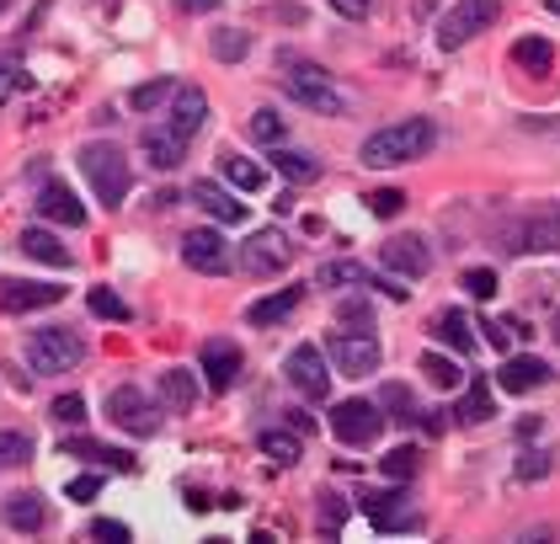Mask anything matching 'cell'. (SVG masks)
<instances>
[{
	"mask_svg": "<svg viewBox=\"0 0 560 544\" xmlns=\"http://www.w3.org/2000/svg\"><path fill=\"white\" fill-rule=\"evenodd\" d=\"M437 139V128L428 118H411V123H395V128H379L364 139V150H358V161L364 166H406V161H417V155H428Z\"/></svg>",
	"mask_w": 560,
	"mask_h": 544,
	"instance_id": "1",
	"label": "cell"
},
{
	"mask_svg": "<svg viewBox=\"0 0 560 544\" xmlns=\"http://www.w3.org/2000/svg\"><path fill=\"white\" fill-rule=\"evenodd\" d=\"M80 172L91 181V192L107 203V208H118L128 198V161L118 144H107V139H91V144H80Z\"/></svg>",
	"mask_w": 560,
	"mask_h": 544,
	"instance_id": "2",
	"label": "cell"
},
{
	"mask_svg": "<svg viewBox=\"0 0 560 544\" xmlns=\"http://www.w3.org/2000/svg\"><path fill=\"white\" fill-rule=\"evenodd\" d=\"M497 16H501V0H454L448 16L437 22V49H464L470 38L497 27Z\"/></svg>",
	"mask_w": 560,
	"mask_h": 544,
	"instance_id": "3",
	"label": "cell"
},
{
	"mask_svg": "<svg viewBox=\"0 0 560 544\" xmlns=\"http://www.w3.org/2000/svg\"><path fill=\"white\" fill-rule=\"evenodd\" d=\"M80 358H86V347H80V337L64 331V326H38V331L27 337V363H33L38 374H69Z\"/></svg>",
	"mask_w": 560,
	"mask_h": 544,
	"instance_id": "4",
	"label": "cell"
},
{
	"mask_svg": "<svg viewBox=\"0 0 560 544\" xmlns=\"http://www.w3.org/2000/svg\"><path fill=\"white\" fill-rule=\"evenodd\" d=\"M289 256H294V245L283 230H256L246 245H241V267L256 273V278H272V273H283L289 267Z\"/></svg>",
	"mask_w": 560,
	"mask_h": 544,
	"instance_id": "5",
	"label": "cell"
},
{
	"mask_svg": "<svg viewBox=\"0 0 560 544\" xmlns=\"http://www.w3.org/2000/svg\"><path fill=\"white\" fill-rule=\"evenodd\" d=\"M198 368H203L208 390H214V395H225V390H230V384L241 379L246 358H241V347H236V342L214 337V342H203V353H198Z\"/></svg>",
	"mask_w": 560,
	"mask_h": 544,
	"instance_id": "6",
	"label": "cell"
},
{
	"mask_svg": "<svg viewBox=\"0 0 560 544\" xmlns=\"http://www.w3.org/2000/svg\"><path fill=\"white\" fill-rule=\"evenodd\" d=\"M326 358L336 363L342 374H369V368H379V342H373L369 331H336L331 342H326Z\"/></svg>",
	"mask_w": 560,
	"mask_h": 544,
	"instance_id": "7",
	"label": "cell"
},
{
	"mask_svg": "<svg viewBox=\"0 0 560 544\" xmlns=\"http://www.w3.org/2000/svg\"><path fill=\"white\" fill-rule=\"evenodd\" d=\"M107 417L133 432V438H150L155 432V406L144 401V390H133V384H118V390H107Z\"/></svg>",
	"mask_w": 560,
	"mask_h": 544,
	"instance_id": "8",
	"label": "cell"
},
{
	"mask_svg": "<svg viewBox=\"0 0 560 544\" xmlns=\"http://www.w3.org/2000/svg\"><path fill=\"white\" fill-rule=\"evenodd\" d=\"M331 432H336L342 443H373V438L384 432V417H379L373 401H342V406L331 412Z\"/></svg>",
	"mask_w": 560,
	"mask_h": 544,
	"instance_id": "9",
	"label": "cell"
},
{
	"mask_svg": "<svg viewBox=\"0 0 560 544\" xmlns=\"http://www.w3.org/2000/svg\"><path fill=\"white\" fill-rule=\"evenodd\" d=\"M289 91H294L305 107L326 113V118H336V113H342V97L331 91L326 69H315V64H294V69H289Z\"/></svg>",
	"mask_w": 560,
	"mask_h": 544,
	"instance_id": "10",
	"label": "cell"
},
{
	"mask_svg": "<svg viewBox=\"0 0 560 544\" xmlns=\"http://www.w3.org/2000/svg\"><path fill=\"white\" fill-rule=\"evenodd\" d=\"M182 262L192 273L219 278V273H230V245L219 241V230H192V236H182Z\"/></svg>",
	"mask_w": 560,
	"mask_h": 544,
	"instance_id": "11",
	"label": "cell"
},
{
	"mask_svg": "<svg viewBox=\"0 0 560 544\" xmlns=\"http://www.w3.org/2000/svg\"><path fill=\"white\" fill-rule=\"evenodd\" d=\"M289 379H294L310 401H326V390H331L326 353H320V347H310V342H305V347H294V353H289Z\"/></svg>",
	"mask_w": 560,
	"mask_h": 544,
	"instance_id": "12",
	"label": "cell"
},
{
	"mask_svg": "<svg viewBox=\"0 0 560 544\" xmlns=\"http://www.w3.org/2000/svg\"><path fill=\"white\" fill-rule=\"evenodd\" d=\"M379 256H384V267L400 273V278H422V273L433 267V251H428L422 236H395V241H384Z\"/></svg>",
	"mask_w": 560,
	"mask_h": 544,
	"instance_id": "13",
	"label": "cell"
},
{
	"mask_svg": "<svg viewBox=\"0 0 560 544\" xmlns=\"http://www.w3.org/2000/svg\"><path fill=\"white\" fill-rule=\"evenodd\" d=\"M364 513H369V523L379 534H400V529L417 523V518L406 513V496H400V491H369V496H364Z\"/></svg>",
	"mask_w": 560,
	"mask_h": 544,
	"instance_id": "14",
	"label": "cell"
},
{
	"mask_svg": "<svg viewBox=\"0 0 560 544\" xmlns=\"http://www.w3.org/2000/svg\"><path fill=\"white\" fill-rule=\"evenodd\" d=\"M144 155H150V166H161V172H177L187 155V139L171 128V123H150L144 128Z\"/></svg>",
	"mask_w": 560,
	"mask_h": 544,
	"instance_id": "15",
	"label": "cell"
},
{
	"mask_svg": "<svg viewBox=\"0 0 560 544\" xmlns=\"http://www.w3.org/2000/svg\"><path fill=\"white\" fill-rule=\"evenodd\" d=\"M38 214L43 219H54V225H86V203L64 187V181H43V192H38Z\"/></svg>",
	"mask_w": 560,
	"mask_h": 544,
	"instance_id": "16",
	"label": "cell"
},
{
	"mask_svg": "<svg viewBox=\"0 0 560 544\" xmlns=\"http://www.w3.org/2000/svg\"><path fill=\"white\" fill-rule=\"evenodd\" d=\"M497 384L507 395H529V390H539V384H550V368L539 358H529V353H518V358H507L497 368Z\"/></svg>",
	"mask_w": 560,
	"mask_h": 544,
	"instance_id": "17",
	"label": "cell"
},
{
	"mask_svg": "<svg viewBox=\"0 0 560 544\" xmlns=\"http://www.w3.org/2000/svg\"><path fill=\"white\" fill-rule=\"evenodd\" d=\"M64 300V283H22V278H5L0 283V304L5 309H49Z\"/></svg>",
	"mask_w": 560,
	"mask_h": 544,
	"instance_id": "18",
	"label": "cell"
},
{
	"mask_svg": "<svg viewBox=\"0 0 560 544\" xmlns=\"http://www.w3.org/2000/svg\"><path fill=\"white\" fill-rule=\"evenodd\" d=\"M192 198H198V208H203L208 219H219V225H246V203H241V198H230L219 181H198V187H192Z\"/></svg>",
	"mask_w": 560,
	"mask_h": 544,
	"instance_id": "19",
	"label": "cell"
},
{
	"mask_svg": "<svg viewBox=\"0 0 560 544\" xmlns=\"http://www.w3.org/2000/svg\"><path fill=\"white\" fill-rule=\"evenodd\" d=\"M203 118H208V97H203L198 86H177V91H171V118L166 123H171L182 139H192V134L203 128Z\"/></svg>",
	"mask_w": 560,
	"mask_h": 544,
	"instance_id": "20",
	"label": "cell"
},
{
	"mask_svg": "<svg viewBox=\"0 0 560 544\" xmlns=\"http://www.w3.org/2000/svg\"><path fill=\"white\" fill-rule=\"evenodd\" d=\"M5 523H11L16 534H38V529L49 523V507H43V496H33V491H16V496L5 502Z\"/></svg>",
	"mask_w": 560,
	"mask_h": 544,
	"instance_id": "21",
	"label": "cell"
},
{
	"mask_svg": "<svg viewBox=\"0 0 560 544\" xmlns=\"http://www.w3.org/2000/svg\"><path fill=\"white\" fill-rule=\"evenodd\" d=\"M22 251H27L33 262H43V267H69V245H64L54 230H43V225L22 230Z\"/></svg>",
	"mask_w": 560,
	"mask_h": 544,
	"instance_id": "22",
	"label": "cell"
},
{
	"mask_svg": "<svg viewBox=\"0 0 560 544\" xmlns=\"http://www.w3.org/2000/svg\"><path fill=\"white\" fill-rule=\"evenodd\" d=\"M433 337L437 342H448L459 358H470L475 353V337H470V320L459 315V309H443V315H433Z\"/></svg>",
	"mask_w": 560,
	"mask_h": 544,
	"instance_id": "23",
	"label": "cell"
},
{
	"mask_svg": "<svg viewBox=\"0 0 560 544\" xmlns=\"http://www.w3.org/2000/svg\"><path fill=\"white\" fill-rule=\"evenodd\" d=\"M300 309V289H283V294H267V300H256L246 309V326H278V320H289Z\"/></svg>",
	"mask_w": 560,
	"mask_h": 544,
	"instance_id": "24",
	"label": "cell"
},
{
	"mask_svg": "<svg viewBox=\"0 0 560 544\" xmlns=\"http://www.w3.org/2000/svg\"><path fill=\"white\" fill-rule=\"evenodd\" d=\"M60 454H75V459H91V465H113V470H133V459H128L124 448H102V443H91V438H64Z\"/></svg>",
	"mask_w": 560,
	"mask_h": 544,
	"instance_id": "25",
	"label": "cell"
},
{
	"mask_svg": "<svg viewBox=\"0 0 560 544\" xmlns=\"http://www.w3.org/2000/svg\"><path fill=\"white\" fill-rule=\"evenodd\" d=\"M219 172H225V181H236L241 192H262V187H267V172H262L256 161H246V155H225Z\"/></svg>",
	"mask_w": 560,
	"mask_h": 544,
	"instance_id": "26",
	"label": "cell"
},
{
	"mask_svg": "<svg viewBox=\"0 0 560 544\" xmlns=\"http://www.w3.org/2000/svg\"><path fill=\"white\" fill-rule=\"evenodd\" d=\"M272 166H278L289 181H315V177H320V161H315L310 150H283V144H278Z\"/></svg>",
	"mask_w": 560,
	"mask_h": 544,
	"instance_id": "27",
	"label": "cell"
},
{
	"mask_svg": "<svg viewBox=\"0 0 560 544\" xmlns=\"http://www.w3.org/2000/svg\"><path fill=\"white\" fill-rule=\"evenodd\" d=\"M512 245H518V251H556L560 245V214L523 225V241H512Z\"/></svg>",
	"mask_w": 560,
	"mask_h": 544,
	"instance_id": "28",
	"label": "cell"
},
{
	"mask_svg": "<svg viewBox=\"0 0 560 544\" xmlns=\"http://www.w3.org/2000/svg\"><path fill=\"white\" fill-rule=\"evenodd\" d=\"M315 283H326V289H369V267H358V262H326L320 267V278Z\"/></svg>",
	"mask_w": 560,
	"mask_h": 544,
	"instance_id": "29",
	"label": "cell"
},
{
	"mask_svg": "<svg viewBox=\"0 0 560 544\" xmlns=\"http://www.w3.org/2000/svg\"><path fill=\"white\" fill-rule=\"evenodd\" d=\"M262 454H267L272 465H283V470L300 465V432H278V427L262 432Z\"/></svg>",
	"mask_w": 560,
	"mask_h": 544,
	"instance_id": "30",
	"label": "cell"
},
{
	"mask_svg": "<svg viewBox=\"0 0 560 544\" xmlns=\"http://www.w3.org/2000/svg\"><path fill=\"white\" fill-rule=\"evenodd\" d=\"M486 326V342L497 347V353H512V342H523L529 337V326L523 320H512V315H492V320H481Z\"/></svg>",
	"mask_w": 560,
	"mask_h": 544,
	"instance_id": "31",
	"label": "cell"
},
{
	"mask_svg": "<svg viewBox=\"0 0 560 544\" xmlns=\"http://www.w3.org/2000/svg\"><path fill=\"white\" fill-rule=\"evenodd\" d=\"M161 395H166L177 412H187V406H192V395H198V379H192L187 368H166V374H161Z\"/></svg>",
	"mask_w": 560,
	"mask_h": 544,
	"instance_id": "32",
	"label": "cell"
},
{
	"mask_svg": "<svg viewBox=\"0 0 560 544\" xmlns=\"http://www.w3.org/2000/svg\"><path fill=\"white\" fill-rule=\"evenodd\" d=\"M171 91H177V80H144V86H133V91H128V107L155 113V107H166V102H171Z\"/></svg>",
	"mask_w": 560,
	"mask_h": 544,
	"instance_id": "33",
	"label": "cell"
},
{
	"mask_svg": "<svg viewBox=\"0 0 560 544\" xmlns=\"http://www.w3.org/2000/svg\"><path fill=\"white\" fill-rule=\"evenodd\" d=\"M486 417H492V384H486V379H475V384H470V395H464V401H459V422H486Z\"/></svg>",
	"mask_w": 560,
	"mask_h": 544,
	"instance_id": "34",
	"label": "cell"
},
{
	"mask_svg": "<svg viewBox=\"0 0 560 544\" xmlns=\"http://www.w3.org/2000/svg\"><path fill=\"white\" fill-rule=\"evenodd\" d=\"M422 374H428V384H437V390H459L464 384V368H454V358H443V353H428Z\"/></svg>",
	"mask_w": 560,
	"mask_h": 544,
	"instance_id": "35",
	"label": "cell"
},
{
	"mask_svg": "<svg viewBox=\"0 0 560 544\" xmlns=\"http://www.w3.org/2000/svg\"><path fill=\"white\" fill-rule=\"evenodd\" d=\"M512 60L523 64V69H550V64H556V49H550L545 38H518V43H512Z\"/></svg>",
	"mask_w": 560,
	"mask_h": 544,
	"instance_id": "36",
	"label": "cell"
},
{
	"mask_svg": "<svg viewBox=\"0 0 560 544\" xmlns=\"http://www.w3.org/2000/svg\"><path fill=\"white\" fill-rule=\"evenodd\" d=\"M246 134L256 139V144H278L283 139V113H272V107H262V113H251Z\"/></svg>",
	"mask_w": 560,
	"mask_h": 544,
	"instance_id": "37",
	"label": "cell"
},
{
	"mask_svg": "<svg viewBox=\"0 0 560 544\" xmlns=\"http://www.w3.org/2000/svg\"><path fill=\"white\" fill-rule=\"evenodd\" d=\"M27 459H33V438L27 432H0V470L27 465Z\"/></svg>",
	"mask_w": 560,
	"mask_h": 544,
	"instance_id": "38",
	"label": "cell"
},
{
	"mask_svg": "<svg viewBox=\"0 0 560 544\" xmlns=\"http://www.w3.org/2000/svg\"><path fill=\"white\" fill-rule=\"evenodd\" d=\"M246 49H251V38L246 33H236V27H219V33H214V54H219V60H246Z\"/></svg>",
	"mask_w": 560,
	"mask_h": 544,
	"instance_id": "39",
	"label": "cell"
},
{
	"mask_svg": "<svg viewBox=\"0 0 560 544\" xmlns=\"http://www.w3.org/2000/svg\"><path fill=\"white\" fill-rule=\"evenodd\" d=\"M417 465H422L417 448H390V454H384V476H390V481H411Z\"/></svg>",
	"mask_w": 560,
	"mask_h": 544,
	"instance_id": "40",
	"label": "cell"
},
{
	"mask_svg": "<svg viewBox=\"0 0 560 544\" xmlns=\"http://www.w3.org/2000/svg\"><path fill=\"white\" fill-rule=\"evenodd\" d=\"M379 401L390 406V417H395V422L411 427V417H417V401L406 395V384H384V395H379Z\"/></svg>",
	"mask_w": 560,
	"mask_h": 544,
	"instance_id": "41",
	"label": "cell"
},
{
	"mask_svg": "<svg viewBox=\"0 0 560 544\" xmlns=\"http://www.w3.org/2000/svg\"><path fill=\"white\" fill-rule=\"evenodd\" d=\"M406 208V192L400 187H379V192H369V214H379V219H395Z\"/></svg>",
	"mask_w": 560,
	"mask_h": 544,
	"instance_id": "42",
	"label": "cell"
},
{
	"mask_svg": "<svg viewBox=\"0 0 560 544\" xmlns=\"http://www.w3.org/2000/svg\"><path fill=\"white\" fill-rule=\"evenodd\" d=\"M91 315H102V320H128V304L113 294V289H91Z\"/></svg>",
	"mask_w": 560,
	"mask_h": 544,
	"instance_id": "43",
	"label": "cell"
},
{
	"mask_svg": "<svg viewBox=\"0 0 560 544\" xmlns=\"http://www.w3.org/2000/svg\"><path fill=\"white\" fill-rule=\"evenodd\" d=\"M22 86H27V69H22L16 60H0V107H5Z\"/></svg>",
	"mask_w": 560,
	"mask_h": 544,
	"instance_id": "44",
	"label": "cell"
},
{
	"mask_svg": "<svg viewBox=\"0 0 560 544\" xmlns=\"http://www.w3.org/2000/svg\"><path fill=\"white\" fill-rule=\"evenodd\" d=\"M464 289H470L475 300H492V294H497V273H492V267H470V273H464Z\"/></svg>",
	"mask_w": 560,
	"mask_h": 544,
	"instance_id": "45",
	"label": "cell"
},
{
	"mask_svg": "<svg viewBox=\"0 0 560 544\" xmlns=\"http://www.w3.org/2000/svg\"><path fill=\"white\" fill-rule=\"evenodd\" d=\"M342 320H347L353 331H369V326H373V309H369V300H347V304H342Z\"/></svg>",
	"mask_w": 560,
	"mask_h": 544,
	"instance_id": "46",
	"label": "cell"
},
{
	"mask_svg": "<svg viewBox=\"0 0 560 544\" xmlns=\"http://www.w3.org/2000/svg\"><path fill=\"white\" fill-rule=\"evenodd\" d=\"M54 417L69 427H80L86 422V401H80V395H60V401H54Z\"/></svg>",
	"mask_w": 560,
	"mask_h": 544,
	"instance_id": "47",
	"label": "cell"
},
{
	"mask_svg": "<svg viewBox=\"0 0 560 544\" xmlns=\"http://www.w3.org/2000/svg\"><path fill=\"white\" fill-rule=\"evenodd\" d=\"M91 540H102V544H128V523H113V518H97V523H91Z\"/></svg>",
	"mask_w": 560,
	"mask_h": 544,
	"instance_id": "48",
	"label": "cell"
},
{
	"mask_svg": "<svg viewBox=\"0 0 560 544\" xmlns=\"http://www.w3.org/2000/svg\"><path fill=\"white\" fill-rule=\"evenodd\" d=\"M97 491H102V476H75V481L64 485V496H69V502H91Z\"/></svg>",
	"mask_w": 560,
	"mask_h": 544,
	"instance_id": "49",
	"label": "cell"
},
{
	"mask_svg": "<svg viewBox=\"0 0 560 544\" xmlns=\"http://www.w3.org/2000/svg\"><path fill=\"white\" fill-rule=\"evenodd\" d=\"M545 470H550V459H545V454H523V459H518V481H539Z\"/></svg>",
	"mask_w": 560,
	"mask_h": 544,
	"instance_id": "50",
	"label": "cell"
},
{
	"mask_svg": "<svg viewBox=\"0 0 560 544\" xmlns=\"http://www.w3.org/2000/svg\"><path fill=\"white\" fill-rule=\"evenodd\" d=\"M320 523H331V534H336V529L347 523V507H342V502H320Z\"/></svg>",
	"mask_w": 560,
	"mask_h": 544,
	"instance_id": "51",
	"label": "cell"
},
{
	"mask_svg": "<svg viewBox=\"0 0 560 544\" xmlns=\"http://www.w3.org/2000/svg\"><path fill=\"white\" fill-rule=\"evenodd\" d=\"M331 5H336L342 16H369L373 11V0H331Z\"/></svg>",
	"mask_w": 560,
	"mask_h": 544,
	"instance_id": "52",
	"label": "cell"
},
{
	"mask_svg": "<svg viewBox=\"0 0 560 544\" xmlns=\"http://www.w3.org/2000/svg\"><path fill=\"white\" fill-rule=\"evenodd\" d=\"M182 11H219V0H177Z\"/></svg>",
	"mask_w": 560,
	"mask_h": 544,
	"instance_id": "53",
	"label": "cell"
},
{
	"mask_svg": "<svg viewBox=\"0 0 560 544\" xmlns=\"http://www.w3.org/2000/svg\"><path fill=\"white\" fill-rule=\"evenodd\" d=\"M550 337H556V342H560V309H556V315H550Z\"/></svg>",
	"mask_w": 560,
	"mask_h": 544,
	"instance_id": "54",
	"label": "cell"
},
{
	"mask_svg": "<svg viewBox=\"0 0 560 544\" xmlns=\"http://www.w3.org/2000/svg\"><path fill=\"white\" fill-rule=\"evenodd\" d=\"M545 5H550V11H556V16H560V0H545Z\"/></svg>",
	"mask_w": 560,
	"mask_h": 544,
	"instance_id": "55",
	"label": "cell"
},
{
	"mask_svg": "<svg viewBox=\"0 0 560 544\" xmlns=\"http://www.w3.org/2000/svg\"><path fill=\"white\" fill-rule=\"evenodd\" d=\"M5 5H11V0H0V16H5Z\"/></svg>",
	"mask_w": 560,
	"mask_h": 544,
	"instance_id": "56",
	"label": "cell"
}]
</instances>
